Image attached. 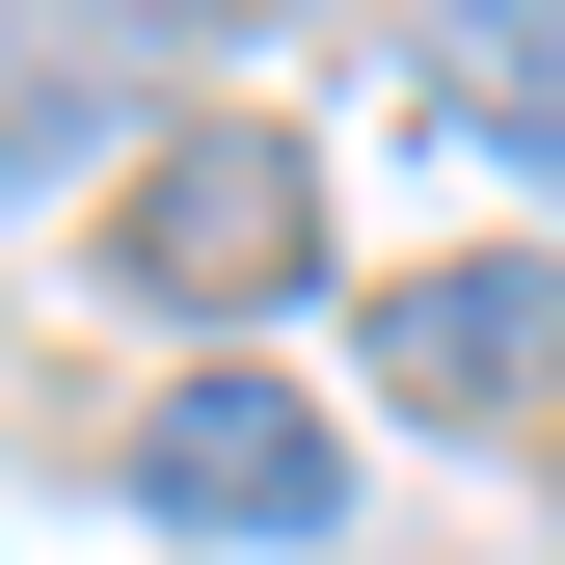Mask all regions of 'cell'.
<instances>
[{
	"label": "cell",
	"instance_id": "1",
	"mask_svg": "<svg viewBox=\"0 0 565 565\" xmlns=\"http://www.w3.org/2000/svg\"><path fill=\"white\" fill-rule=\"evenodd\" d=\"M377 404H404V431L539 458V431H565V269H539V243H431V269H377Z\"/></svg>",
	"mask_w": 565,
	"mask_h": 565
},
{
	"label": "cell",
	"instance_id": "2",
	"mask_svg": "<svg viewBox=\"0 0 565 565\" xmlns=\"http://www.w3.org/2000/svg\"><path fill=\"white\" fill-rule=\"evenodd\" d=\"M108 269H135L162 323H269V297L323 269V162H297V135H162V162L108 189Z\"/></svg>",
	"mask_w": 565,
	"mask_h": 565
},
{
	"label": "cell",
	"instance_id": "3",
	"mask_svg": "<svg viewBox=\"0 0 565 565\" xmlns=\"http://www.w3.org/2000/svg\"><path fill=\"white\" fill-rule=\"evenodd\" d=\"M135 484H162V512L189 539H323V404L297 377H243V350H216V377H162V404H135Z\"/></svg>",
	"mask_w": 565,
	"mask_h": 565
},
{
	"label": "cell",
	"instance_id": "4",
	"mask_svg": "<svg viewBox=\"0 0 565 565\" xmlns=\"http://www.w3.org/2000/svg\"><path fill=\"white\" fill-rule=\"evenodd\" d=\"M404 54H431V108H458V135H512V162L565 189V0H431Z\"/></svg>",
	"mask_w": 565,
	"mask_h": 565
},
{
	"label": "cell",
	"instance_id": "5",
	"mask_svg": "<svg viewBox=\"0 0 565 565\" xmlns=\"http://www.w3.org/2000/svg\"><path fill=\"white\" fill-rule=\"evenodd\" d=\"M0 108H28V0H0Z\"/></svg>",
	"mask_w": 565,
	"mask_h": 565
}]
</instances>
